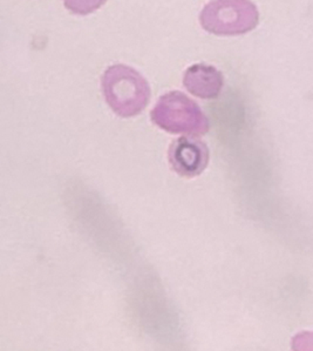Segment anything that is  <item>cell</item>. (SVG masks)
I'll use <instances>...</instances> for the list:
<instances>
[{"mask_svg": "<svg viewBox=\"0 0 313 351\" xmlns=\"http://www.w3.org/2000/svg\"><path fill=\"white\" fill-rule=\"evenodd\" d=\"M293 351H313V332H301L292 339Z\"/></svg>", "mask_w": 313, "mask_h": 351, "instance_id": "52a82bcc", "label": "cell"}, {"mask_svg": "<svg viewBox=\"0 0 313 351\" xmlns=\"http://www.w3.org/2000/svg\"><path fill=\"white\" fill-rule=\"evenodd\" d=\"M102 93L118 117L132 118L146 108L151 87L138 71L129 66L113 65L102 75Z\"/></svg>", "mask_w": 313, "mask_h": 351, "instance_id": "6da1fadb", "label": "cell"}, {"mask_svg": "<svg viewBox=\"0 0 313 351\" xmlns=\"http://www.w3.org/2000/svg\"><path fill=\"white\" fill-rule=\"evenodd\" d=\"M151 121L173 134L203 135L209 131V120L194 100L181 92L163 94L151 110Z\"/></svg>", "mask_w": 313, "mask_h": 351, "instance_id": "7a4b0ae2", "label": "cell"}, {"mask_svg": "<svg viewBox=\"0 0 313 351\" xmlns=\"http://www.w3.org/2000/svg\"><path fill=\"white\" fill-rule=\"evenodd\" d=\"M223 74L216 67L196 64L186 71L184 85L189 93L201 99H216L223 88Z\"/></svg>", "mask_w": 313, "mask_h": 351, "instance_id": "5b68a950", "label": "cell"}, {"mask_svg": "<svg viewBox=\"0 0 313 351\" xmlns=\"http://www.w3.org/2000/svg\"><path fill=\"white\" fill-rule=\"evenodd\" d=\"M168 159L174 172L184 178H194L203 172L209 164V149L203 141L181 136L168 152Z\"/></svg>", "mask_w": 313, "mask_h": 351, "instance_id": "277c9868", "label": "cell"}, {"mask_svg": "<svg viewBox=\"0 0 313 351\" xmlns=\"http://www.w3.org/2000/svg\"><path fill=\"white\" fill-rule=\"evenodd\" d=\"M106 1L107 0H64V5L69 12L86 16L98 11Z\"/></svg>", "mask_w": 313, "mask_h": 351, "instance_id": "8992f818", "label": "cell"}, {"mask_svg": "<svg viewBox=\"0 0 313 351\" xmlns=\"http://www.w3.org/2000/svg\"><path fill=\"white\" fill-rule=\"evenodd\" d=\"M199 23L216 36H242L256 29L260 12L250 0H212L199 14Z\"/></svg>", "mask_w": 313, "mask_h": 351, "instance_id": "3957f363", "label": "cell"}]
</instances>
